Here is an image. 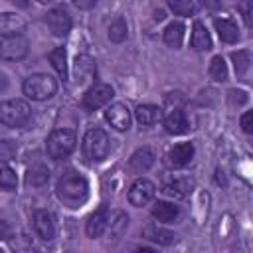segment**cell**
<instances>
[{
    "label": "cell",
    "mask_w": 253,
    "mask_h": 253,
    "mask_svg": "<svg viewBox=\"0 0 253 253\" xmlns=\"http://www.w3.org/2000/svg\"><path fill=\"white\" fill-rule=\"evenodd\" d=\"M154 152L148 148V146H142V148H138V150H134L132 152V156L128 158V168L134 172V174H142V172H146L152 164H154Z\"/></svg>",
    "instance_id": "cell-15"
},
{
    "label": "cell",
    "mask_w": 253,
    "mask_h": 253,
    "mask_svg": "<svg viewBox=\"0 0 253 253\" xmlns=\"http://www.w3.org/2000/svg\"><path fill=\"white\" fill-rule=\"evenodd\" d=\"M81 148H83V154L89 162H103L109 156L111 142H109V136L103 128H89L83 136Z\"/></svg>",
    "instance_id": "cell-3"
},
{
    "label": "cell",
    "mask_w": 253,
    "mask_h": 253,
    "mask_svg": "<svg viewBox=\"0 0 253 253\" xmlns=\"http://www.w3.org/2000/svg\"><path fill=\"white\" fill-rule=\"evenodd\" d=\"M22 91L32 101H47L57 93V81L47 73H34L24 81Z\"/></svg>",
    "instance_id": "cell-2"
},
{
    "label": "cell",
    "mask_w": 253,
    "mask_h": 253,
    "mask_svg": "<svg viewBox=\"0 0 253 253\" xmlns=\"http://www.w3.org/2000/svg\"><path fill=\"white\" fill-rule=\"evenodd\" d=\"M73 73H75L77 85H83V83L91 81L95 77V61L89 55H77L75 63H73Z\"/></svg>",
    "instance_id": "cell-16"
},
{
    "label": "cell",
    "mask_w": 253,
    "mask_h": 253,
    "mask_svg": "<svg viewBox=\"0 0 253 253\" xmlns=\"http://www.w3.org/2000/svg\"><path fill=\"white\" fill-rule=\"evenodd\" d=\"M231 61H233V67H235V73L237 75H245L249 65H251V53L247 49H239V51H233L231 53Z\"/></svg>",
    "instance_id": "cell-28"
},
{
    "label": "cell",
    "mask_w": 253,
    "mask_h": 253,
    "mask_svg": "<svg viewBox=\"0 0 253 253\" xmlns=\"http://www.w3.org/2000/svg\"><path fill=\"white\" fill-rule=\"evenodd\" d=\"M202 2H204V6H208V8H211V10H215V8L221 6V0H202Z\"/></svg>",
    "instance_id": "cell-37"
},
{
    "label": "cell",
    "mask_w": 253,
    "mask_h": 253,
    "mask_svg": "<svg viewBox=\"0 0 253 253\" xmlns=\"http://www.w3.org/2000/svg\"><path fill=\"white\" fill-rule=\"evenodd\" d=\"M162 192H164L166 196H172V198L180 200V198H186V196L192 192V182L186 180V178H182V180H174V182L166 184Z\"/></svg>",
    "instance_id": "cell-25"
},
{
    "label": "cell",
    "mask_w": 253,
    "mask_h": 253,
    "mask_svg": "<svg viewBox=\"0 0 253 253\" xmlns=\"http://www.w3.org/2000/svg\"><path fill=\"white\" fill-rule=\"evenodd\" d=\"M154 194H156V186H154L150 180H146V178H136V180L132 182L130 190H128V202H130L132 206H136V208H142V206H146V204L154 198Z\"/></svg>",
    "instance_id": "cell-8"
},
{
    "label": "cell",
    "mask_w": 253,
    "mask_h": 253,
    "mask_svg": "<svg viewBox=\"0 0 253 253\" xmlns=\"http://www.w3.org/2000/svg\"><path fill=\"white\" fill-rule=\"evenodd\" d=\"M210 75H211L213 81H219V83H223L227 79V65H225L221 55H215L210 61Z\"/></svg>",
    "instance_id": "cell-29"
},
{
    "label": "cell",
    "mask_w": 253,
    "mask_h": 253,
    "mask_svg": "<svg viewBox=\"0 0 253 253\" xmlns=\"http://www.w3.org/2000/svg\"><path fill=\"white\" fill-rule=\"evenodd\" d=\"M184 32H186V28H184L182 22H170L166 26V30H164V42H166V45L178 49L182 45V42H184Z\"/></svg>",
    "instance_id": "cell-23"
},
{
    "label": "cell",
    "mask_w": 253,
    "mask_h": 253,
    "mask_svg": "<svg viewBox=\"0 0 253 253\" xmlns=\"http://www.w3.org/2000/svg\"><path fill=\"white\" fill-rule=\"evenodd\" d=\"M16 186H18L16 172L8 164L0 162V190H16Z\"/></svg>",
    "instance_id": "cell-30"
},
{
    "label": "cell",
    "mask_w": 253,
    "mask_h": 253,
    "mask_svg": "<svg viewBox=\"0 0 253 253\" xmlns=\"http://www.w3.org/2000/svg\"><path fill=\"white\" fill-rule=\"evenodd\" d=\"M107 225H109V208L103 204L99 210H95L89 215L87 225H85V231H87L89 237H101L105 233Z\"/></svg>",
    "instance_id": "cell-13"
},
{
    "label": "cell",
    "mask_w": 253,
    "mask_h": 253,
    "mask_svg": "<svg viewBox=\"0 0 253 253\" xmlns=\"http://www.w3.org/2000/svg\"><path fill=\"white\" fill-rule=\"evenodd\" d=\"M30 42L24 34H8L0 36V59L4 61H20L28 55Z\"/></svg>",
    "instance_id": "cell-6"
},
{
    "label": "cell",
    "mask_w": 253,
    "mask_h": 253,
    "mask_svg": "<svg viewBox=\"0 0 253 253\" xmlns=\"http://www.w3.org/2000/svg\"><path fill=\"white\" fill-rule=\"evenodd\" d=\"M95 2H97V0H73V4H75L77 8H81V10H91V8L95 6Z\"/></svg>",
    "instance_id": "cell-35"
},
{
    "label": "cell",
    "mask_w": 253,
    "mask_h": 253,
    "mask_svg": "<svg viewBox=\"0 0 253 253\" xmlns=\"http://www.w3.org/2000/svg\"><path fill=\"white\" fill-rule=\"evenodd\" d=\"M8 237H10V225L0 219V239H8Z\"/></svg>",
    "instance_id": "cell-36"
},
{
    "label": "cell",
    "mask_w": 253,
    "mask_h": 253,
    "mask_svg": "<svg viewBox=\"0 0 253 253\" xmlns=\"http://www.w3.org/2000/svg\"><path fill=\"white\" fill-rule=\"evenodd\" d=\"M49 63L65 79V75H67V53H65V47H55L53 51H49Z\"/></svg>",
    "instance_id": "cell-26"
},
{
    "label": "cell",
    "mask_w": 253,
    "mask_h": 253,
    "mask_svg": "<svg viewBox=\"0 0 253 253\" xmlns=\"http://www.w3.org/2000/svg\"><path fill=\"white\" fill-rule=\"evenodd\" d=\"M164 128H166V132H170V134H184V132H188L190 123H188L184 111H182V109H174V111L164 119Z\"/></svg>",
    "instance_id": "cell-17"
},
{
    "label": "cell",
    "mask_w": 253,
    "mask_h": 253,
    "mask_svg": "<svg viewBox=\"0 0 253 253\" xmlns=\"http://www.w3.org/2000/svg\"><path fill=\"white\" fill-rule=\"evenodd\" d=\"M162 18H164V12H162V10H158V12H156V16H154V20H162Z\"/></svg>",
    "instance_id": "cell-38"
},
{
    "label": "cell",
    "mask_w": 253,
    "mask_h": 253,
    "mask_svg": "<svg viewBox=\"0 0 253 253\" xmlns=\"http://www.w3.org/2000/svg\"><path fill=\"white\" fill-rule=\"evenodd\" d=\"M152 217L162 223H172L178 217V206L170 202H156L152 206Z\"/></svg>",
    "instance_id": "cell-22"
},
{
    "label": "cell",
    "mask_w": 253,
    "mask_h": 253,
    "mask_svg": "<svg viewBox=\"0 0 253 253\" xmlns=\"http://www.w3.org/2000/svg\"><path fill=\"white\" fill-rule=\"evenodd\" d=\"M194 156V144L192 142H180V144H174L168 152H166V164L170 168H182L186 164H190Z\"/></svg>",
    "instance_id": "cell-9"
},
{
    "label": "cell",
    "mask_w": 253,
    "mask_h": 253,
    "mask_svg": "<svg viewBox=\"0 0 253 253\" xmlns=\"http://www.w3.org/2000/svg\"><path fill=\"white\" fill-rule=\"evenodd\" d=\"M215 30H217L219 40L225 42V43H235L239 40V28L229 18H217L215 20Z\"/></svg>",
    "instance_id": "cell-19"
},
{
    "label": "cell",
    "mask_w": 253,
    "mask_h": 253,
    "mask_svg": "<svg viewBox=\"0 0 253 253\" xmlns=\"http://www.w3.org/2000/svg\"><path fill=\"white\" fill-rule=\"evenodd\" d=\"M190 43H192V47H194L196 51H208V49H211V38H210V32H208V28H206L202 22H194Z\"/></svg>",
    "instance_id": "cell-18"
},
{
    "label": "cell",
    "mask_w": 253,
    "mask_h": 253,
    "mask_svg": "<svg viewBox=\"0 0 253 253\" xmlns=\"http://www.w3.org/2000/svg\"><path fill=\"white\" fill-rule=\"evenodd\" d=\"M14 152H16V146L10 140H2L0 142V158H6L10 154H14Z\"/></svg>",
    "instance_id": "cell-34"
},
{
    "label": "cell",
    "mask_w": 253,
    "mask_h": 253,
    "mask_svg": "<svg viewBox=\"0 0 253 253\" xmlns=\"http://www.w3.org/2000/svg\"><path fill=\"white\" fill-rule=\"evenodd\" d=\"M126 32H128L126 22H125L123 16H119V18H115V20L111 22V26H109V40L115 42V43H121V42L126 38Z\"/></svg>",
    "instance_id": "cell-27"
},
{
    "label": "cell",
    "mask_w": 253,
    "mask_h": 253,
    "mask_svg": "<svg viewBox=\"0 0 253 253\" xmlns=\"http://www.w3.org/2000/svg\"><path fill=\"white\" fill-rule=\"evenodd\" d=\"M55 192H57V198H59L63 204L75 208V206H79V204H83V202L87 200L89 184H87L85 176H81L79 172L69 170V172H65V174L57 180Z\"/></svg>",
    "instance_id": "cell-1"
},
{
    "label": "cell",
    "mask_w": 253,
    "mask_h": 253,
    "mask_svg": "<svg viewBox=\"0 0 253 253\" xmlns=\"http://www.w3.org/2000/svg\"><path fill=\"white\" fill-rule=\"evenodd\" d=\"M142 237L156 243V245H170L176 239V235L172 231H168L164 227H158V225H146L142 229Z\"/></svg>",
    "instance_id": "cell-20"
},
{
    "label": "cell",
    "mask_w": 253,
    "mask_h": 253,
    "mask_svg": "<svg viewBox=\"0 0 253 253\" xmlns=\"http://www.w3.org/2000/svg\"><path fill=\"white\" fill-rule=\"evenodd\" d=\"M26 26H28L26 18L16 14V12H2L0 14V36L22 34L26 30Z\"/></svg>",
    "instance_id": "cell-14"
},
{
    "label": "cell",
    "mask_w": 253,
    "mask_h": 253,
    "mask_svg": "<svg viewBox=\"0 0 253 253\" xmlns=\"http://www.w3.org/2000/svg\"><path fill=\"white\" fill-rule=\"evenodd\" d=\"M113 97H115V91H113L111 85H107V83H93L85 91V95H83V107L87 111H95V109H101L107 103H111Z\"/></svg>",
    "instance_id": "cell-7"
},
{
    "label": "cell",
    "mask_w": 253,
    "mask_h": 253,
    "mask_svg": "<svg viewBox=\"0 0 253 253\" xmlns=\"http://www.w3.org/2000/svg\"><path fill=\"white\" fill-rule=\"evenodd\" d=\"M134 117L142 126H150L162 119V111L156 105H138L134 111Z\"/></svg>",
    "instance_id": "cell-21"
},
{
    "label": "cell",
    "mask_w": 253,
    "mask_h": 253,
    "mask_svg": "<svg viewBox=\"0 0 253 253\" xmlns=\"http://www.w3.org/2000/svg\"><path fill=\"white\" fill-rule=\"evenodd\" d=\"M30 117H32V109L22 99H8L0 103V123L10 128L24 126L30 121Z\"/></svg>",
    "instance_id": "cell-5"
},
{
    "label": "cell",
    "mask_w": 253,
    "mask_h": 253,
    "mask_svg": "<svg viewBox=\"0 0 253 253\" xmlns=\"http://www.w3.org/2000/svg\"><path fill=\"white\" fill-rule=\"evenodd\" d=\"M77 144V134L71 128H55L45 142V150L49 154V158L53 160H63L67 158Z\"/></svg>",
    "instance_id": "cell-4"
},
{
    "label": "cell",
    "mask_w": 253,
    "mask_h": 253,
    "mask_svg": "<svg viewBox=\"0 0 253 253\" xmlns=\"http://www.w3.org/2000/svg\"><path fill=\"white\" fill-rule=\"evenodd\" d=\"M49 180V170L42 162H36L26 172V184L28 186H43Z\"/></svg>",
    "instance_id": "cell-24"
},
{
    "label": "cell",
    "mask_w": 253,
    "mask_h": 253,
    "mask_svg": "<svg viewBox=\"0 0 253 253\" xmlns=\"http://www.w3.org/2000/svg\"><path fill=\"white\" fill-rule=\"evenodd\" d=\"M109 221H111V233H113L115 239L121 237V233H123V231L126 229V225H128V217H126V213H123V211H117L115 217H111Z\"/></svg>",
    "instance_id": "cell-32"
},
{
    "label": "cell",
    "mask_w": 253,
    "mask_h": 253,
    "mask_svg": "<svg viewBox=\"0 0 253 253\" xmlns=\"http://www.w3.org/2000/svg\"><path fill=\"white\" fill-rule=\"evenodd\" d=\"M105 119L111 123L113 128L117 130H128L130 128V111L123 103H113L105 111Z\"/></svg>",
    "instance_id": "cell-12"
},
{
    "label": "cell",
    "mask_w": 253,
    "mask_h": 253,
    "mask_svg": "<svg viewBox=\"0 0 253 253\" xmlns=\"http://www.w3.org/2000/svg\"><path fill=\"white\" fill-rule=\"evenodd\" d=\"M239 123H241L243 132H247V134H251V132H253V113H251V111L243 113V115H241V119H239Z\"/></svg>",
    "instance_id": "cell-33"
},
{
    "label": "cell",
    "mask_w": 253,
    "mask_h": 253,
    "mask_svg": "<svg viewBox=\"0 0 253 253\" xmlns=\"http://www.w3.org/2000/svg\"><path fill=\"white\" fill-rule=\"evenodd\" d=\"M168 6L178 16H192L196 12L194 0H168Z\"/></svg>",
    "instance_id": "cell-31"
},
{
    "label": "cell",
    "mask_w": 253,
    "mask_h": 253,
    "mask_svg": "<svg viewBox=\"0 0 253 253\" xmlns=\"http://www.w3.org/2000/svg\"><path fill=\"white\" fill-rule=\"evenodd\" d=\"M40 2H43V4H45V2H51V0H40Z\"/></svg>",
    "instance_id": "cell-39"
},
{
    "label": "cell",
    "mask_w": 253,
    "mask_h": 253,
    "mask_svg": "<svg viewBox=\"0 0 253 253\" xmlns=\"http://www.w3.org/2000/svg\"><path fill=\"white\" fill-rule=\"evenodd\" d=\"M34 227H36V233L40 235V239H43V241H51L55 237V221H53L51 211H47V210L34 211Z\"/></svg>",
    "instance_id": "cell-11"
},
{
    "label": "cell",
    "mask_w": 253,
    "mask_h": 253,
    "mask_svg": "<svg viewBox=\"0 0 253 253\" xmlns=\"http://www.w3.org/2000/svg\"><path fill=\"white\" fill-rule=\"evenodd\" d=\"M47 26L53 36H67L71 30V16L65 8H53L47 12Z\"/></svg>",
    "instance_id": "cell-10"
}]
</instances>
